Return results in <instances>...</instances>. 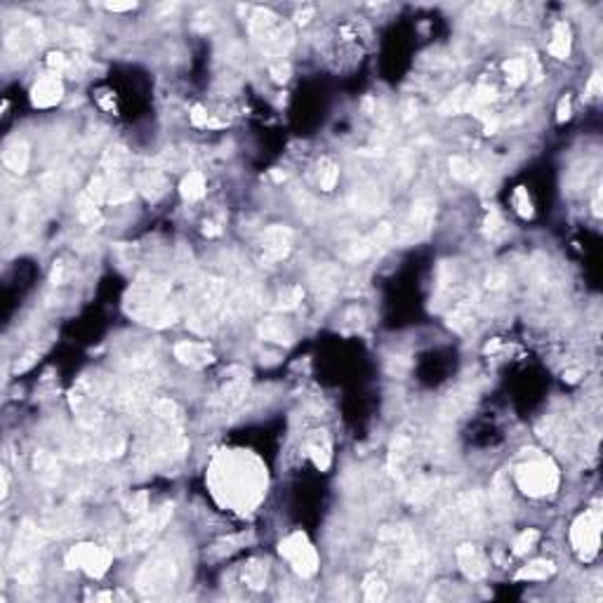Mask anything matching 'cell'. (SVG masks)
Segmentation results:
<instances>
[{
    "label": "cell",
    "mask_w": 603,
    "mask_h": 603,
    "mask_svg": "<svg viewBox=\"0 0 603 603\" xmlns=\"http://www.w3.org/2000/svg\"><path fill=\"white\" fill-rule=\"evenodd\" d=\"M170 285L156 278H139L127 294V313L139 323L167 328L177 320V306L167 302Z\"/></svg>",
    "instance_id": "obj_1"
},
{
    "label": "cell",
    "mask_w": 603,
    "mask_h": 603,
    "mask_svg": "<svg viewBox=\"0 0 603 603\" xmlns=\"http://www.w3.org/2000/svg\"><path fill=\"white\" fill-rule=\"evenodd\" d=\"M177 582V556L172 549H156L151 559L137 573V589L146 599H156L170 592Z\"/></svg>",
    "instance_id": "obj_2"
},
{
    "label": "cell",
    "mask_w": 603,
    "mask_h": 603,
    "mask_svg": "<svg viewBox=\"0 0 603 603\" xmlns=\"http://www.w3.org/2000/svg\"><path fill=\"white\" fill-rule=\"evenodd\" d=\"M250 36L271 57H283L292 45V29L283 24L271 10H254L250 19Z\"/></svg>",
    "instance_id": "obj_3"
},
{
    "label": "cell",
    "mask_w": 603,
    "mask_h": 603,
    "mask_svg": "<svg viewBox=\"0 0 603 603\" xmlns=\"http://www.w3.org/2000/svg\"><path fill=\"white\" fill-rule=\"evenodd\" d=\"M170 516H172V505H163L160 509H153L149 514H142L137 524H132L130 528H125L123 533H118L116 538H113V552L125 554V552H132V549H144L160 531H163L165 524L170 521Z\"/></svg>",
    "instance_id": "obj_4"
},
{
    "label": "cell",
    "mask_w": 603,
    "mask_h": 603,
    "mask_svg": "<svg viewBox=\"0 0 603 603\" xmlns=\"http://www.w3.org/2000/svg\"><path fill=\"white\" fill-rule=\"evenodd\" d=\"M516 486L528 498H547L559 488V469L547 458H531L524 465L516 467Z\"/></svg>",
    "instance_id": "obj_5"
},
{
    "label": "cell",
    "mask_w": 603,
    "mask_h": 603,
    "mask_svg": "<svg viewBox=\"0 0 603 603\" xmlns=\"http://www.w3.org/2000/svg\"><path fill=\"white\" fill-rule=\"evenodd\" d=\"M222 292H224L222 280H217V278H205L203 283L198 285L196 304H193V311L189 318L193 330H198V332L212 330L219 318V309H222Z\"/></svg>",
    "instance_id": "obj_6"
},
{
    "label": "cell",
    "mask_w": 603,
    "mask_h": 603,
    "mask_svg": "<svg viewBox=\"0 0 603 603\" xmlns=\"http://www.w3.org/2000/svg\"><path fill=\"white\" fill-rule=\"evenodd\" d=\"M571 542L575 552L582 561H592L599 554L601 545V512L599 509H589V512L580 514L571 528Z\"/></svg>",
    "instance_id": "obj_7"
},
{
    "label": "cell",
    "mask_w": 603,
    "mask_h": 603,
    "mask_svg": "<svg viewBox=\"0 0 603 603\" xmlns=\"http://www.w3.org/2000/svg\"><path fill=\"white\" fill-rule=\"evenodd\" d=\"M278 552L283 559L290 561L294 573L302 575V578H311V575L318 571V554L309 542V538L302 531H294L287 535L278 545Z\"/></svg>",
    "instance_id": "obj_8"
},
{
    "label": "cell",
    "mask_w": 603,
    "mask_h": 603,
    "mask_svg": "<svg viewBox=\"0 0 603 603\" xmlns=\"http://www.w3.org/2000/svg\"><path fill=\"white\" fill-rule=\"evenodd\" d=\"M111 549L92 545V542H80V545L71 547L64 556L66 568H80L90 578H102L111 566Z\"/></svg>",
    "instance_id": "obj_9"
},
{
    "label": "cell",
    "mask_w": 603,
    "mask_h": 603,
    "mask_svg": "<svg viewBox=\"0 0 603 603\" xmlns=\"http://www.w3.org/2000/svg\"><path fill=\"white\" fill-rule=\"evenodd\" d=\"M434 217H436V203L432 198H417L410 207V214L406 217L403 226L398 231V243L403 245H413L420 243L429 236L434 226Z\"/></svg>",
    "instance_id": "obj_10"
},
{
    "label": "cell",
    "mask_w": 603,
    "mask_h": 603,
    "mask_svg": "<svg viewBox=\"0 0 603 603\" xmlns=\"http://www.w3.org/2000/svg\"><path fill=\"white\" fill-rule=\"evenodd\" d=\"M40 43H43V26L33 17H19V22L5 31V45L17 55H29Z\"/></svg>",
    "instance_id": "obj_11"
},
{
    "label": "cell",
    "mask_w": 603,
    "mask_h": 603,
    "mask_svg": "<svg viewBox=\"0 0 603 603\" xmlns=\"http://www.w3.org/2000/svg\"><path fill=\"white\" fill-rule=\"evenodd\" d=\"M222 387H219L217 396H214L212 403H219L222 408H233L238 406L243 396L247 394V384H250V372L240 365H233L229 368L224 375H222Z\"/></svg>",
    "instance_id": "obj_12"
},
{
    "label": "cell",
    "mask_w": 603,
    "mask_h": 603,
    "mask_svg": "<svg viewBox=\"0 0 603 603\" xmlns=\"http://www.w3.org/2000/svg\"><path fill=\"white\" fill-rule=\"evenodd\" d=\"M43 533L40 528L33 524V521H24L17 531L15 538V547H12V568H19L24 564H31L33 554L38 552L40 545H43Z\"/></svg>",
    "instance_id": "obj_13"
},
{
    "label": "cell",
    "mask_w": 603,
    "mask_h": 603,
    "mask_svg": "<svg viewBox=\"0 0 603 603\" xmlns=\"http://www.w3.org/2000/svg\"><path fill=\"white\" fill-rule=\"evenodd\" d=\"M294 233L283 224H273L264 231V259L266 262H280L285 259L292 250Z\"/></svg>",
    "instance_id": "obj_14"
},
{
    "label": "cell",
    "mask_w": 603,
    "mask_h": 603,
    "mask_svg": "<svg viewBox=\"0 0 603 603\" xmlns=\"http://www.w3.org/2000/svg\"><path fill=\"white\" fill-rule=\"evenodd\" d=\"M64 97V83L57 73H48L31 88V102L38 109H50Z\"/></svg>",
    "instance_id": "obj_15"
},
{
    "label": "cell",
    "mask_w": 603,
    "mask_h": 603,
    "mask_svg": "<svg viewBox=\"0 0 603 603\" xmlns=\"http://www.w3.org/2000/svg\"><path fill=\"white\" fill-rule=\"evenodd\" d=\"M458 566L469 580H484L488 575V559L476 545H462L458 549Z\"/></svg>",
    "instance_id": "obj_16"
},
{
    "label": "cell",
    "mask_w": 603,
    "mask_h": 603,
    "mask_svg": "<svg viewBox=\"0 0 603 603\" xmlns=\"http://www.w3.org/2000/svg\"><path fill=\"white\" fill-rule=\"evenodd\" d=\"M175 358L189 368H203L214 361L212 351L205 344H200V342H179L175 346Z\"/></svg>",
    "instance_id": "obj_17"
},
{
    "label": "cell",
    "mask_w": 603,
    "mask_h": 603,
    "mask_svg": "<svg viewBox=\"0 0 603 603\" xmlns=\"http://www.w3.org/2000/svg\"><path fill=\"white\" fill-rule=\"evenodd\" d=\"M306 453H309L311 462L320 472H328L332 462V446L330 439H328V432H313L311 439L306 441Z\"/></svg>",
    "instance_id": "obj_18"
},
{
    "label": "cell",
    "mask_w": 603,
    "mask_h": 603,
    "mask_svg": "<svg viewBox=\"0 0 603 603\" xmlns=\"http://www.w3.org/2000/svg\"><path fill=\"white\" fill-rule=\"evenodd\" d=\"M29 158H31L29 144L19 142V139L10 142L3 151V163L10 172H15V175H24V172L29 170Z\"/></svg>",
    "instance_id": "obj_19"
},
{
    "label": "cell",
    "mask_w": 603,
    "mask_h": 603,
    "mask_svg": "<svg viewBox=\"0 0 603 603\" xmlns=\"http://www.w3.org/2000/svg\"><path fill=\"white\" fill-rule=\"evenodd\" d=\"M311 283H313V290H316L318 294H332L342 283L339 266H335V264L318 266V269L311 273Z\"/></svg>",
    "instance_id": "obj_20"
},
{
    "label": "cell",
    "mask_w": 603,
    "mask_h": 603,
    "mask_svg": "<svg viewBox=\"0 0 603 603\" xmlns=\"http://www.w3.org/2000/svg\"><path fill=\"white\" fill-rule=\"evenodd\" d=\"M259 337L266 342H276V344H292L294 335L290 330V325L283 323V320L266 318L259 323Z\"/></svg>",
    "instance_id": "obj_21"
},
{
    "label": "cell",
    "mask_w": 603,
    "mask_h": 603,
    "mask_svg": "<svg viewBox=\"0 0 603 603\" xmlns=\"http://www.w3.org/2000/svg\"><path fill=\"white\" fill-rule=\"evenodd\" d=\"M351 205H354V210H358V212L375 214L384 205V196H382L377 189H372V186H365V189H358L351 196Z\"/></svg>",
    "instance_id": "obj_22"
},
{
    "label": "cell",
    "mask_w": 603,
    "mask_h": 603,
    "mask_svg": "<svg viewBox=\"0 0 603 603\" xmlns=\"http://www.w3.org/2000/svg\"><path fill=\"white\" fill-rule=\"evenodd\" d=\"M137 189L144 193L146 198L149 200H156V198H160L165 193V189H167V182H165V177L160 175V172H156V170H149V172H144V175H139V179H137Z\"/></svg>",
    "instance_id": "obj_23"
},
{
    "label": "cell",
    "mask_w": 603,
    "mask_h": 603,
    "mask_svg": "<svg viewBox=\"0 0 603 603\" xmlns=\"http://www.w3.org/2000/svg\"><path fill=\"white\" fill-rule=\"evenodd\" d=\"M549 52L556 59H568L571 55V29L566 22H559L552 29V43H549Z\"/></svg>",
    "instance_id": "obj_24"
},
{
    "label": "cell",
    "mask_w": 603,
    "mask_h": 603,
    "mask_svg": "<svg viewBox=\"0 0 603 603\" xmlns=\"http://www.w3.org/2000/svg\"><path fill=\"white\" fill-rule=\"evenodd\" d=\"M33 465H36V474H38V479L43 481V484H48V486H55V484H57V479H59V465H57V460L52 458L50 453H45V450L36 453V460H33Z\"/></svg>",
    "instance_id": "obj_25"
},
{
    "label": "cell",
    "mask_w": 603,
    "mask_h": 603,
    "mask_svg": "<svg viewBox=\"0 0 603 603\" xmlns=\"http://www.w3.org/2000/svg\"><path fill=\"white\" fill-rule=\"evenodd\" d=\"M554 571H556V566L552 564V561L538 559V561H531L528 566L521 568V571L516 573V580H547V578H552Z\"/></svg>",
    "instance_id": "obj_26"
},
{
    "label": "cell",
    "mask_w": 603,
    "mask_h": 603,
    "mask_svg": "<svg viewBox=\"0 0 603 603\" xmlns=\"http://www.w3.org/2000/svg\"><path fill=\"white\" fill-rule=\"evenodd\" d=\"M205 177L200 172H189L179 184V193H182L184 200H200L205 196Z\"/></svg>",
    "instance_id": "obj_27"
},
{
    "label": "cell",
    "mask_w": 603,
    "mask_h": 603,
    "mask_svg": "<svg viewBox=\"0 0 603 603\" xmlns=\"http://www.w3.org/2000/svg\"><path fill=\"white\" fill-rule=\"evenodd\" d=\"M243 582L250 589H264L266 587V564L259 559L247 561L243 568Z\"/></svg>",
    "instance_id": "obj_28"
},
{
    "label": "cell",
    "mask_w": 603,
    "mask_h": 603,
    "mask_svg": "<svg viewBox=\"0 0 603 603\" xmlns=\"http://www.w3.org/2000/svg\"><path fill=\"white\" fill-rule=\"evenodd\" d=\"M469 97H472V88H469V85H465V88H460L458 92H453V95L448 97L446 102L439 106V111L443 113V116H450V113H462V111H467V106H469Z\"/></svg>",
    "instance_id": "obj_29"
},
{
    "label": "cell",
    "mask_w": 603,
    "mask_h": 603,
    "mask_svg": "<svg viewBox=\"0 0 603 603\" xmlns=\"http://www.w3.org/2000/svg\"><path fill=\"white\" fill-rule=\"evenodd\" d=\"M450 175L458 179V182H474L479 177V170L474 163H469L467 158L455 156L450 158Z\"/></svg>",
    "instance_id": "obj_30"
},
{
    "label": "cell",
    "mask_w": 603,
    "mask_h": 603,
    "mask_svg": "<svg viewBox=\"0 0 603 603\" xmlns=\"http://www.w3.org/2000/svg\"><path fill=\"white\" fill-rule=\"evenodd\" d=\"M337 179H339V167L335 165V160H330V158L320 160V165H318V184H320V189L332 191L335 184H337Z\"/></svg>",
    "instance_id": "obj_31"
},
{
    "label": "cell",
    "mask_w": 603,
    "mask_h": 603,
    "mask_svg": "<svg viewBox=\"0 0 603 603\" xmlns=\"http://www.w3.org/2000/svg\"><path fill=\"white\" fill-rule=\"evenodd\" d=\"M434 491H436V479H417L410 488V502L413 505H424L432 500Z\"/></svg>",
    "instance_id": "obj_32"
},
{
    "label": "cell",
    "mask_w": 603,
    "mask_h": 603,
    "mask_svg": "<svg viewBox=\"0 0 603 603\" xmlns=\"http://www.w3.org/2000/svg\"><path fill=\"white\" fill-rule=\"evenodd\" d=\"M505 73H507L509 85H521V83H526V80H528L526 59H524V57L507 59V62H505Z\"/></svg>",
    "instance_id": "obj_33"
},
{
    "label": "cell",
    "mask_w": 603,
    "mask_h": 603,
    "mask_svg": "<svg viewBox=\"0 0 603 603\" xmlns=\"http://www.w3.org/2000/svg\"><path fill=\"white\" fill-rule=\"evenodd\" d=\"M302 297H304L302 287L299 285H290V287H285V290H280L276 304H273V306H276L278 311H290V309H294V306L299 304Z\"/></svg>",
    "instance_id": "obj_34"
},
{
    "label": "cell",
    "mask_w": 603,
    "mask_h": 603,
    "mask_svg": "<svg viewBox=\"0 0 603 603\" xmlns=\"http://www.w3.org/2000/svg\"><path fill=\"white\" fill-rule=\"evenodd\" d=\"M363 596L368 601L377 603L387 596V585L382 582V578H377V575H368L365 582H363Z\"/></svg>",
    "instance_id": "obj_35"
},
{
    "label": "cell",
    "mask_w": 603,
    "mask_h": 603,
    "mask_svg": "<svg viewBox=\"0 0 603 603\" xmlns=\"http://www.w3.org/2000/svg\"><path fill=\"white\" fill-rule=\"evenodd\" d=\"M512 205H514V210L519 212L524 219L533 217V200H531V196H528V189H526V186H516V191H514V196H512Z\"/></svg>",
    "instance_id": "obj_36"
},
{
    "label": "cell",
    "mask_w": 603,
    "mask_h": 603,
    "mask_svg": "<svg viewBox=\"0 0 603 603\" xmlns=\"http://www.w3.org/2000/svg\"><path fill=\"white\" fill-rule=\"evenodd\" d=\"M538 540H540V533L535 531V528H528V531L519 533V535H516V540H514V554L516 556L528 554L535 547V542H538Z\"/></svg>",
    "instance_id": "obj_37"
},
{
    "label": "cell",
    "mask_w": 603,
    "mask_h": 603,
    "mask_svg": "<svg viewBox=\"0 0 603 603\" xmlns=\"http://www.w3.org/2000/svg\"><path fill=\"white\" fill-rule=\"evenodd\" d=\"M106 191H109V189H106V179H104V177H95V179H92V182L88 184V189H85L83 196L88 198V200H92L95 205H99L104 198H109V196H106Z\"/></svg>",
    "instance_id": "obj_38"
},
{
    "label": "cell",
    "mask_w": 603,
    "mask_h": 603,
    "mask_svg": "<svg viewBox=\"0 0 603 603\" xmlns=\"http://www.w3.org/2000/svg\"><path fill=\"white\" fill-rule=\"evenodd\" d=\"M146 509H149V498H146V493H137L135 498L130 500V505H127V512L132 516H142L146 514Z\"/></svg>",
    "instance_id": "obj_39"
},
{
    "label": "cell",
    "mask_w": 603,
    "mask_h": 603,
    "mask_svg": "<svg viewBox=\"0 0 603 603\" xmlns=\"http://www.w3.org/2000/svg\"><path fill=\"white\" fill-rule=\"evenodd\" d=\"M269 73H271V78L276 80V83H285L287 78H290V73H292V69H290V64L287 62H283V59H280V62H276V64H271V69H269Z\"/></svg>",
    "instance_id": "obj_40"
},
{
    "label": "cell",
    "mask_w": 603,
    "mask_h": 603,
    "mask_svg": "<svg viewBox=\"0 0 603 603\" xmlns=\"http://www.w3.org/2000/svg\"><path fill=\"white\" fill-rule=\"evenodd\" d=\"M127 158V153H125V149L123 146H111L109 151H106V165H113V167H118L120 163H123V160Z\"/></svg>",
    "instance_id": "obj_41"
},
{
    "label": "cell",
    "mask_w": 603,
    "mask_h": 603,
    "mask_svg": "<svg viewBox=\"0 0 603 603\" xmlns=\"http://www.w3.org/2000/svg\"><path fill=\"white\" fill-rule=\"evenodd\" d=\"M69 36H71V43L76 45V48H90V45H92L90 36L83 29H71Z\"/></svg>",
    "instance_id": "obj_42"
},
{
    "label": "cell",
    "mask_w": 603,
    "mask_h": 603,
    "mask_svg": "<svg viewBox=\"0 0 603 603\" xmlns=\"http://www.w3.org/2000/svg\"><path fill=\"white\" fill-rule=\"evenodd\" d=\"M505 283H507V276L502 271H493L491 276L486 278V287L488 290H502V287H505Z\"/></svg>",
    "instance_id": "obj_43"
},
{
    "label": "cell",
    "mask_w": 603,
    "mask_h": 603,
    "mask_svg": "<svg viewBox=\"0 0 603 603\" xmlns=\"http://www.w3.org/2000/svg\"><path fill=\"white\" fill-rule=\"evenodd\" d=\"M601 90H603V85H601V73H594V76L589 78L587 88H585V95L594 99V97L601 95Z\"/></svg>",
    "instance_id": "obj_44"
},
{
    "label": "cell",
    "mask_w": 603,
    "mask_h": 603,
    "mask_svg": "<svg viewBox=\"0 0 603 603\" xmlns=\"http://www.w3.org/2000/svg\"><path fill=\"white\" fill-rule=\"evenodd\" d=\"M486 226H488V233H491V236H495V233H500L502 231V219H500V214L495 212V210H491V214H488V219H486Z\"/></svg>",
    "instance_id": "obj_45"
},
{
    "label": "cell",
    "mask_w": 603,
    "mask_h": 603,
    "mask_svg": "<svg viewBox=\"0 0 603 603\" xmlns=\"http://www.w3.org/2000/svg\"><path fill=\"white\" fill-rule=\"evenodd\" d=\"M132 189H113V193L106 200H109V203H113V205H118V203H125V200H130L132 198Z\"/></svg>",
    "instance_id": "obj_46"
},
{
    "label": "cell",
    "mask_w": 603,
    "mask_h": 603,
    "mask_svg": "<svg viewBox=\"0 0 603 603\" xmlns=\"http://www.w3.org/2000/svg\"><path fill=\"white\" fill-rule=\"evenodd\" d=\"M571 118V97H564L559 102V113H556V120H559V123H566V120Z\"/></svg>",
    "instance_id": "obj_47"
},
{
    "label": "cell",
    "mask_w": 603,
    "mask_h": 603,
    "mask_svg": "<svg viewBox=\"0 0 603 603\" xmlns=\"http://www.w3.org/2000/svg\"><path fill=\"white\" fill-rule=\"evenodd\" d=\"M135 8H137V3H106V10H111V12H127Z\"/></svg>",
    "instance_id": "obj_48"
},
{
    "label": "cell",
    "mask_w": 603,
    "mask_h": 603,
    "mask_svg": "<svg viewBox=\"0 0 603 603\" xmlns=\"http://www.w3.org/2000/svg\"><path fill=\"white\" fill-rule=\"evenodd\" d=\"M311 17H313V10H311V8H306V10L297 12V17H294V22H297V24H306Z\"/></svg>",
    "instance_id": "obj_49"
},
{
    "label": "cell",
    "mask_w": 603,
    "mask_h": 603,
    "mask_svg": "<svg viewBox=\"0 0 603 603\" xmlns=\"http://www.w3.org/2000/svg\"><path fill=\"white\" fill-rule=\"evenodd\" d=\"M8 493H10V474H8V469H3V491H0V498H8Z\"/></svg>",
    "instance_id": "obj_50"
},
{
    "label": "cell",
    "mask_w": 603,
    "mask_h": 603,
    "mask_svg": "<svg viewBox=\"0 0 603 603\" xmlns=\"http://www.w3.org/2000/svg\"><path fill=\"white\" fill-rule=\"evenodd\" d=\"M203 233H205V236H217V233H219V226H217V224H212V222H210V224H205Z\"/></svg>",
    "instance_id": "obj_51"
},
{
    "label": "cell",
    "mask_w": 603,
    "mask_h": 603,
    "mask_svg": "<svg viewBox=\"0 0 603 603\" xmlns=\"http://www.w3.org/2000/svg\"><path fill=\"white\" fill-rule=\"evenodd\" d=\"M594 214L601 217V191H596V196H594Z\"/></svg>",
    "instance_id": "obj_52"
}]
</instances>
